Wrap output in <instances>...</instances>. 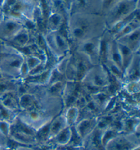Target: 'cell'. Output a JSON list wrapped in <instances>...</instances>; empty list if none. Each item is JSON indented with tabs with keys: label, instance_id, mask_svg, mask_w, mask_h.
<instances>
[{
	"label": "cell",
	"instance_id": "obj_9",
	"mask_svg": "<svg viewBox=\"0 0 140 150\" xmlns=\"http://www.w3.org/2000/svg\"><path fill=\"white\" fill-rule=\"evenodd\" d=\"M115 40L129 48L133 53L139 52L140 45V28Z\"/></svg>",
	"mask_w": 140,
	"mask_h": 150
},
{
	"label": "cell",
	"instance_id": "obj_2",
	"mask_svg": "<svg viewBox=\"0 0 140 150\" xmlns=\"http://www.w3.org/2000/svg\"><path fill=\"white\" fill-rule=\"evenodd\" d=\"M139 8V0H120L104 14L107 30Z\"/></svg>",
	"mask_w": 140,
	"mask_h": 150
},
{
	"label": "cell",
	"instance_id": "obj_19",
	"mask_svg": "<svg viewBox=\"0 0 140 150\" xmlns=\"http://www.w3.org/2000/svg\"><path fill=\"white\" fill-rule=\"evenodd\" d=\"M4 12L2 11L1 7H0V23L1 22V21L4 19Z\"/></svg>",
	"mask_w": 140,
	"mask_h": 150
},
{
	"label": "cell",
	"instance_id": "obj_6",
	"mask_svg": "<svg viewBox=\"0 0 140 150\" xmlns=\"http://www.w3.org/2000/svg\"><path fill=\"white\" fill-rule=\"evenodd\" d=\"M23 28L21 21L4 15L0 23V42H6Z\"/></svg>",
	"mask_w": 140,
	"mask_h": 150
},
{
	"label": "cell",
	"instance_id": "obj_7",
	"mask_svg": "<svg viewBox=\"0 0 140 150\" xmlns=\"http://www.w3.org/2000/svg\"><path fill=\"white\" fill-rule=\"evenodd\" d=\"M75 13L101 14V0H71L70 15Z\"/></svg>",
	"mask_w": 140,
	"mask_h": 150
},
{
	"label": "cell",
	"instance_id": "obj_14",
	"mask_svg": "<svg viewBox=\"0 0 140 150\" xmlns=\"http://www.w3.org/2000/svg\"><path fill=\"white\" fill-rule=\"evenodd\" d=\"M140 28V21H139V17L135 18L133 21L126 25V26L124 27V28L122 29L120 32H119L118 34H117L116 36L114 37V40H117L120 38L125 36V35H127L130 34L133 31L137 30V29Z\"/></svg>",
	"mask_w": 140,
	"mask_h": 150
},
{
	"label": "cell",
	"instance_id": "obj_3",
	"mask_svg": "<svg viewBox=\"0 0 140 150\" xmlns=\"http://www.w3.org/2000/svg\"><path fill=\"white\" fill-rule=\"evenodd\" d=\"M43 35L48 49L55 57H62L66 56L70 51L69 40L59 31L47 32Z\"/></svg>",
	"mask_w": 140,
	"mask_h": 150
},
{
	"label": "cell",
	"instance_id": "obj_17",
	"mask_svg": "<svg viewBox=\"0 0 140 150\" xmlns=\"http://www.w3.org/2000/svg\"><path fill=\"white\" fill-rule=\"evenodd\" d=\"M61 124H62V122L59 120H56L54 124L52 126V128L51 130V132L52 133H57L58 131L60 130L61 129Z\"/></svg>",
	"mask_w": 140,
	"mask_h": 150
},
{
	"label": "cell",
	"instance_id": "obj_11",
	"mask_svg": "<svg viewBox=\"0 0 140 150\" xmlns=\"http://www.w3.org/2000/svg\"><path fill=\"white\" fill-rule=\"evenodd\" d=\"M123 75H126L130 82L139 81V52L135 53L132 60L124 71Z\"/></svg>",
	"mask_w": 140,
	"mask_h": 150
},
{
	"label": "cell",
	"instance_id": "obj_1",
	"mask_svg": "<svg viewBox=\"0 0 140 150\" xmlns=\"http://www.w3.org/2000/svg\"><path fill=\"white\" fill-rule=\"evenodd\" d=\"M107 30L105 17L100 14H71L68 19V39L75 47L92 38L101 36Z\"/></svg>",
	"mask_w": 140,
	"mask_h": 150
},
{
	"label": "cell",
	"instance_id": "obj_16",
	"mask_svg": "<svg viewBox=\"0 0 140 150\" xmlns=\"http://www.w3.org/2000/svg\"><path fill=\"white\" fill-rule=\"evenodd\" d=\"M120 0H101V14L104 15L115 4Z\"/></svg>",
	"mask_w": 140,
	"mask_h": 150
},
{
	"label": "cell",
	"instance_id": "obj_5",
	"mask_svg": "<svg viewBox=\"0 0 140 150\" xmlns=\"http://www.w3.org/2000/svg\"><path fill=\"white\" fill-rule=\"evenodd\" d=\"M87 83L89 86L93 87H104L109 84L107 72L102 64L93 66L82 80Z\"/></svg>",
	"mask_w": 140,
	"mask_h": 150
},
{
	"label": "cell",
	"instance_id": "obj_18",
	"mask_svg": "<svg viewBox=\"0 0 140 150\" xmlns=\"http://www.w3.org/2000/svg\"><path fill=\"white\" fill-rule=\"evenodd\" d=\"M68 131L67 130H64V131H62L61 134H60V141H65L66 139H67L68 138V136L67 135H68Z\"/></svg>",
	"mask_w": 140,
	"mask_h": 150
},
{
	"label": "cell",
	"instance_id": "obj_10",
	"mask_svg": "<svg viewBox=\"0 0 140 150\" xmlns=\"http://www.w3.org/2000/svg\"><path fill=\"white\" fill-rule=\"evenodd\" d=\"M66 24H68L66 18L58 12H51L46 21V32L60 30Z\"/></svg>",
	"mask_w": 140,
	"mask_h": 150
},
{
	"label": "cell",
	"instance_id": "obj_4",
	"mask_svg": "<svg viewBox=\"0 0 140 150\" xmlns=\"http://www.w3.org/2000/svg\"><path fill=\"white\" fill-rule=\"evenodd\" d=\"M101 37H95L88 39L79 44L75 47L76 51L83 54L92 64L95 66L99 64V52Z\"/></svg>",
	"mask_w": 140,
	"mask_h": 150
},
{
	"label": "cell",
	"instance_id": "obj_15",
	"mask_svg": "<svg viewBox=\"0 0 140 150\" xmlns=\"http://www.w3.org/2000/svg\"><path fill=\"white\" fill-rule=\"evenodd\" d=\"M18 1L19 0H3L0 5V7H1L2 11L4 12V15L7 14Z\"/></svg>",
	"mask_w": 140,
	"mask_h": 150
},
{
	"label": "cell",
	"instance_id": "obj_12",
	"mask_svg": "<svg viewBox=\"0 0 140 150\" xmlns=\"http://www.w3.org/2000/svg\"><path fill=\"white\" fill-rule=\"evenodd\" d=\"M139 17V8L137 9L135 12H133L132 14H131L130 15H129L126 17H125L123 19L119 21L118 22L116 23L113 25L112 27H110L109 28L107 29V32L109 33V34L113 37L116 36L119 32H120L127 24L129 23L131 21H133L135 18Z\"/></svg>",
	"mask_w": 140,
	"mask_h": 150
},
{
	"label": "cell",
	"instance_id": "obj_8",
	"mask_svg": "<svg viewBox=\"0 0 140 150\" xmlns=\"http://www.w3.org/2000/svg\"><path fill=\"white\" fill-rule=\"evenodd\" d=\"M36 35L32 34L23 27L11 39L6 42H4V44L13 48L23 47L31 43H34V42H33V39H34L33 37H36Z\"/></svg>",
	"mask_w": 140,
	"mask_h": 150
},
{
	"label": "cell",
	"instance_id": "obj_13",
	"mask_svg": "<svg viewBox=\"0 0 140 150\" xmlns=\"http://www.w3.org/2000/svg\"><path fill=\"white\" fill-rule=\"evenodd\" d=\"M117 45H118L119 51H120V54L121 56V59H122V70L123 73L124 71L126 69L129 64L132 60L133 56H134L135 53L131 51V50L128 48L126 46L122 45L118 42H117Z\"/></svg>",
	"mask_w": 140,
	"mask_h": 150
},
{
	"label": "cell",
	"instance_id": "obj_20",
	"mask_svg": "<svg viewBox=\"0 0 140 150\" xmlns=\"http://www.w3.org/2000/svg\"><path fill=\"white\" fill-rule=\"evenodd\" d=\"M64 2H65V3L67 4L68 6V7H69V10H70V1L71 0H62Z\"/></svg>",
	"mask_w": 140,
	"mask_h": 150
}]
</instances>
